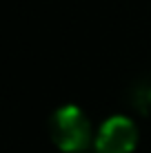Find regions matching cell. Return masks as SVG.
Listing matches in <instances>:
<instances>
[{
  "label": "cell",
  "mask_w": 151,
  "mask_h": 153,
  "mask_svg": "<svg viewBox=\"0 0 151 153\" xmlns=\"http://www.w3.org/2000/svg\"><path fill=\"white\" fill-rule=\"evenodd\" d=\"M51 142L62 153H82L93 142V129L89 115L78 104H62L49 118Z\"/></svg>",
  "instance_id": "6da1fadb"
},
{
  "label": "cell",
  "mask_w": 151,
  "mask_h": 153,
  "mask_svg": "<svg viewBox=\"0 0 151 153\" xmlns=\"http://www.w3.org/2000/svg\"><path fill=\"white\" fill-rule=\"evenodd\" d=\"M138 126L129 115H109L93 135L96 153H133L138 146Z\"/></svg>",
  "instance_id": "7a4b0ae2"
},
{
  "label": "cell",
  "mask_w": 151,
  "mask_h": 153,
  "mask_svg": "<svg viewBox=\"0 0 151 153\" xmlns=\"http://www.w3.org/2000/svg\"><path fill=\"white\" fill-rule=\"evenodd\" d=\"M133 102H136V109L144 115H151V84H144L136 91L133 96Z\"/></svg>",
  "instance_id": "3957f363"
}]
</instances>
